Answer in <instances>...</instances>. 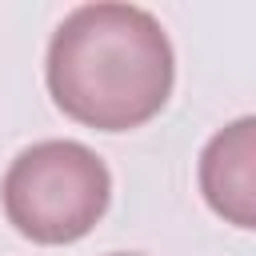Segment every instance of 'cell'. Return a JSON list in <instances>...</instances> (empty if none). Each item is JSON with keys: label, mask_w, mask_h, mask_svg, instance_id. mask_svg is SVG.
Returning a JSON list of instances; mask_svg holds the SVG:
<instances>
[{"label": "cell", "mask_w": 256, "mask_h": 256, "mask_svg": "<svg viewBox=\"0 0 256 256\" xmlns=\"http://www.w3.org/2000/svg\"><path fill=\"white\" fill-rule=\"evenodd\" d=\"M200 192L216 216L236 228L256 224V120L240 116L216 132L200 156Z\"/></svg>", "instance_id": "3"}, {"label": "cell", "mask_w": 256, "mask_h": 256, "mask_svg": "<svg viewBox=\"0 0 256 256\" xmlns=\"http://www.w3.org/2000/svg\"><path fill=\"white\" fill-rule=\"evenodd\" d=\"M112 256H144V252H112Z\"/></svg>", "instance_id": "4"}, {"label": "cell", "mask_w": 256, "mask_h": 256, "mask_svg": "<svg viewBox=\"0 0 256 256\" xmlns=\"http://www.w3.org/2000/svg\"><path fill=\"white\" fill-rule=\"evenodd\" d=\"M44 76L64 116L100 132H128L168 104L176 56L152 12L104 0L64 16Z\"/></svg>", "instance_id": "1"}, {"label": "cell", "mask_w": 256, "mask_h": 256, "mask_svg": "<svg viewBox=\"0 0 256 256\" xmlns=\"http://www.w3.org/2000/svg\"><path fill=\"white\" fill-rule=\"evenodd\" d=\"M0 200L8 224L32 244H72L108 212L112 176L88 144L40 140L8 164Z\"/></svg>", "instance_id": "2"}]
</instances>
